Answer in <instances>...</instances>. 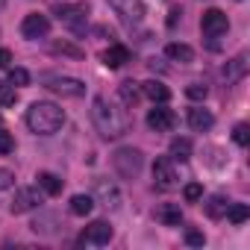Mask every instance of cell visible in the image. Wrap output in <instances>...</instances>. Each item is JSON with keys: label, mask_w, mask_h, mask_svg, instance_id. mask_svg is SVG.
<instances>
[{"label": "cell", "mask_w": 250, "mask_h": 250, "mask_svg": "<svg viewBox=\"0 0 250 250\" xmlns=\"http://www.w3.org/2000/svg\"><path fill=\"white\" fill-rule=\"evenodd\" d=\"M12 150H15V139H12V133L0 130V156H9Z\"/></svg>", "instance_id": "obj_31"}, {"label": "cell", "mask_w": 250, "mask_h": 250, "mask_svg": "<svg viewBox=\"0 0 250 250\" xmlns=\"http://www.w3.org/2000/svg\"><path fill=\"white\" fill-rule=\"evenodd\" d=\"M62 124H65V112L50 100H36L27 109V127L36 136H53L62 130Z\"/></svg>", "instance_id": "obj_2"}, {"label": "cell", "mask_w": 250, "mask_h": 250, "mask_svg": "<svg viewBox=\"0 0 250 250\" xmlns=\"http://www.w3.org/2000/svg\"><path fill=\"white\" fill-rule=\"evenodd\" d=\"M212 124H215V115H212L209 109H203V106L188 109V127H191L194 133H206V130H212Z\"/></svg>", "instance_id": "obj_15"}, {"label": "cell", "mask_w": 250, "mask_h": 250, "mask_svg": "<svg viewBox=\"0 0 250 250\" xmlns=\"http://www.w3.org/2000/svg\"><path fill=\"white\" fill-rule=\"evenodd\" d=\"M33 232H42V235H53V232H59V227H62V221H59V215H53V212H44V215H39L33 224Z\"/></svg>", "instance_id": "obj_17"}, {"label": "cell", "mask_w": 250, "mask_h": 250, "mask_svg": "<svg viewBox=\"0 0 250 250\" xmlns=\"http://www.w3.org/2000/svg\"><path fill=\"white\" fill-rule=\"evenodd\" d=\"M232 142L238 147H247L250 145V127L247 124H235V130H232Z\"/></svg>", "instance_id": "obj_28"}, {"label": "cell", "mask_w": 250, "mask_h": 250, "mask_svg": "<svg viewBox=\"0 0 250 250\" xmlns=\"http://www.w3.org/2000/svg\"><path fill=\"white\" fill-rule=\"evenodd\" d=\"M142 94L150 97L153 103H165L171 97V88L165 83H159V80H147V83H142Z\"/></svg>", "instance_id": "obj_18"}, {"label": "cell", "mask_w": 250, "mask_h": 250, "mask_svg": "<svg viewBox=\"0 0 250 250\" xmlns=\"http://www.w3.org/2000/svg\"><path fill=\"white\" fill-rule=\"evenodd\" d=\"M0 68H12V53L6 47H0Z\"/></svg>", "instance_id": "obj_36"}, {"label": "cell", "mask_w": 250, "mask_h": 250, "mask_svg": "<svg viewBox=\"0 0 250 250\" xmlns=\"http://www.w3.org/2000/svg\"><path fill=\"white\" fill-rule=\"evenodd\" d=\"M56 18L71 30V33H85V18H88V9L83 3H65V6H56L53 9Z\"/></svg>", "instance_id": "obj_7"}, {"label": "cell", "mask_w": 250, "mask_h": 250, "mask_svg": "<svg viewBox=\"0 0 250 250\" xmlns=\"http://www.w3.org/2000/svg\"><path fill=\"white\" fill-rule=\"evenodd\" d=\"M186 94H188L191 100H206V94H209V88H206L203 83H191V85L186 88Z\"/></svg>", "instance_id": "obj_33"}, {"label": "cell", "mask_w": 250, "mask_h": 250, "mask_svg": "<svg viewBox=\"0 0 250 250\" xmlns=\"http://www.w3.org/2000/svg\"><path fill=\"white\" fill-rule=\"evenodd\" d=\"M118 97L124 100V106H136L142 100V83H133V80L121 83L118 85Z\"/></svg>", "instance_id": "obj_20"}, {"label": "cell", "mask_w": 250, "mask_h": 250, "mask_svg": "<svg viewBox=\"0 0 250 250\" xmlns=\"http://www.w3.org/2000/svg\"><path fill=\"white\" fill-rule=\"evenodd\" d=\"M224 218H229L232 224H244V221L250 218V206H247V203H229Z\"/></svg>", "instance_id": "obj_26"}, {"label": "cell", "mask_w": 250, "mask_h": 250, "mask_svg": "<svg viewBox=\"0 0 250 250\" xmlns=\"http://www.w3.org/2000/svg\"><path fill=\"white\" fill-rule=\"evenodd\" d=\"M186 241H188L191 247H203V244H206V235L197 232V229H188V232H186Z\"/></svg>", "instance_id": "obj_34"}, {"label": "cell", "mask_w": 250, "mask_h": 250, "mask_svg": "<svg viewBox=\"0 0 250 250\" xmlns=\"http://www.w3.org/2000/svg\"><path fill=\"white\" fill-rule=\"evenodd\" d=\"M9 83L18 85V88L30 85V71H24V68H9Z\"/></svg>", "instance_id": "obj_29"}, {"label": "cell", "mask_w": 250, "mask_h": 250, "mask_svg": "<svg viewBox=\"0 0 250 250\" xmlns=\"http://www.w3.org/2000/svg\"><path fill=\"white\" fill-rule=\"evenodd\" d=\"M106 3L115 9V15L127 27H139L145 21V3L142 0H106Z\"/></svg>", "instance_id": "obj_6"}, {"label": "cell", "mask_w": 250, "mask_h": 250, "mask_svg": "<svg viewBox=\"0 0 250 250\" xmlns=\"http://www.w3.org/2000/svg\"><path fill=\"white\" fill-rule=\"evenodd\" d=\"M200 30H203L206 39H212V47H215V39L227 36V30H229V18L221 9H206L203 18H200Z\"/></svg>", "instance_id": "obj_8"}, {"label": "cell", "mask_w": 250, "mask_h": 250, "mask_svg": "<svg viewBox=\"0 0 250 250\" xmlns=\"http://www.w3.org/2000/svg\"><path fill=\"white\" fill-rule=\"evenodd\" d=\"M227 206H229V200H227L224 194H215V197H209V203H206V215L218 221V218L227 215Z\"/></svg>", "instance_id": "obj_25"}, {"label": "cell", "mask_w": 250, "mask_h": 250, "mask_svg": "<svg viewBox=\"0 0 250 250\" xmlns=\"http://www.w3.org/2000/svg\"><path fill=\"white\" fill-rule=\"evenodd\" d=\"M153 186L162 191L177 188V171H174V159L171 156H159L153 162Z\"/></svg>", "instance_id": "obj_9"}, {"label": "cell", "mask_w": 250, "mask_h": 250, "mask_svg": "<svg viewBox=\"0 0 250 250\" xmlns=\"http://www.w3.org/2000/svg\"><path fill=\"white\" fill-rule=\"evenodd\" d=\"M174 112L171 109H165V106H156V109H150L147 112V127L153 130V133H171L174 130Z\"/></svg>", "instance_id": "obj_12"}, {"label": "cell", "mask_w": 250, "mask_h": 250, "mask_svg": "<svg viewBox=\"0 0 250 250\" xmlns=\"http://www.w3.org/2000/svg\"><path fill=\"white\" fill-rule=\"evenodd\" d=\"M3 6H6V0H0V9H3Z\"/></svg>", "instance_id": "obj_37"}, {"label": "cell", "mask_w": 250, "mask_h": 250, "mask_svg": "<svg viewBox=\"0 0 250 250\" xmlns=\"http://www.w3.org/2000/svg\"><path fill=\"white\" fill-rule=\"evenodd\" d=\"M44 191L42 188H33V186H27V188H18L15 191V197H12V203H9V212L12 215H24V212H33V209H39L42 203H44Z\"/></svg>", "instance_id": "obj_5"}, {"label": "cell", "mask_w": 250, "mask_h": 250, "mask_svg": "<svg viewBox=\"0 0 250 250\" xmlns=\"http://www.w3.org/2000/svg\"><path fill=\"white\" fill-rule=\"evenodd\" d=\"M18 100V91L9 80H0V106H15Z\"/></svg>", "instance_id": "obj_27"}, {"label": "cell", "mask_w": 250, "mask_h": 250, "mask_svg": "<svg viewBox=\"0 0 250 250\" xmlns=\"http://www.w3.org/2000/svg\"><path fill=\"white\" fill-rule=\"evenodd\" d=\"M171 159L174 162H188L191 159V142L188 139H174L171 142Z\"/></svg>", "instance_id": "obj_24"}, {"label": "cell", "mask_w": 250, "mask_h": 250, "mask_svg": "<svg viewBox=\"0 0 250 250\" xmlns=\"http://www.w3.org/2000/svg\"><path fill=\"white\" fill-rule=\"evenodd\" d=\"M112 168H115V174L124 177V180H136V177L142 174V168H145V156H142V150H136V147H118V150L112 153Z\"/></svg>", "instance_id": "obj_3"}, {"label": "cell", "mask_w": 250, "mask_h": 250, "mask_svg": "<svg viewBox=\"0 0 250 250\" xmlns=\"http://www.w3.org/2000/svg\"><path fill=\"white\" fill-rule=\"evenodd\" d=\"M47 33H50V18H47V15H42V12H30V15L21 21V36H24V39H30V42L44 39Z\"/></svg>", "instance_id": "obj_10"}, {"label": "cell", "mask_w": 250, "mask_h": 250, "mask_svg": "<svg viewBox=\"0 0 250 250\" xmlns=\"http://www.w3.org/2000/svg\"><path fill=\"white\" fill-rule=\"evenodd\" d=\"M183 197H186L188 203H197V200L203 197V186H200V183H188V186L183 188Z\"/></svg>", "instance_id": "obj_30"}, {"label": "cell", "mask_w": 250, "mask_h": 250, "mask_svg": "<svg viewBox=\"0 0 250 250\" xmlns=\"http://www.w3.org/2000/svg\"><path fill=\"white\" fill-rule=\"evenodd\" d=\"M127 62H130V50L124 47V44H112V47L103 50V65L112 68V71H115V68H124Z\"/></svg>", "instance_id": "obj_16"}, {"label": "cell", "mask_w": 250, "mask_h": 250, "mask_svg": "<svg viewBox=\"0 0 250 250\" xmlns=\"http://www.w3.org/2000/svg\"><path fill=\"white\" fill-rule=\"evenodd\" d=\"M91 124L97 127V133L103 136V139H121V136H127V130H130V118H127V112H124L121 106H115L112 100H106V97H94V103H91Z\"/></svg>", "instance_id": "obj_1"}, {"label": "cell", "mask_w": 250, "mask_h": 250, "mask_svg": "<svg viewBox=\"0 0 250 250\" xmlns=\"http://www.w3.org/2000/svg\"><path fill=\"white\" fill-rule=\"evenodd\" d=\"M165 56L174 59V62H183V65L194 62V50H191L188 44H183V42H171V44L165 47Z\"/></svg>", "instance_id": "obj_21"}, {"label": "cell", "mask_w": 250, "mask_h": 250, "mask_svg": "<svg viewBox=\"0 0 250 250\" xmlns=\"http://www.w3.org/2000/svg\"><path fill=\"white\" fill-rule=\"evenodd\" d=\"M50 50H53V53H65V56H77V59L83 56V50H80V47H74V44H68V42H56Z\"/></svg>", "instance_id": "obj_32"}, {"label": "cell", "mask_w": 250, "mask_h": 250, "mask_svg": "<svg viewBox=\"0 0 250 250\" xmlns=\"http://www.w3.org/2000/svg\"><path fill=\"white\" fill-rule=\"evenodd\" d=\"M91 209H94V197H91V194H74V197H71V215L85 218Z\"/></svg>", "instance_id": "obj_23"}, {"label": "cell", "mask_w": 250, "mask_h": 250, "mask_svg": "<svg viewBox=\"0 0 250 250\" xmlns=\"http://www.w3.org/2000/svg\"><path fill=\"white\" fill-rule=\"evenodd\" d=\"M91 197H94V203H100V206H106V209H118V206H121V191H118V186H112L109 180H97Z\"/></svg>", "instance_id": "obj_11"}, {"label": "cell", "mask_w": 250, "mask_h": 250, "mask_svg": "<svg viewBox=\"0 0 250 250\" xmlns=\"http://www.w3.org/2000/svg\"><path fill=\"white\" fill-rule=\"evenodd\" d=\"M39 188L47 194V197H53V194H59L62 191V180L56 177V174H50V171H39Z\"/></svg>", "instance_id": "obj_22"}, {"label": "cell", "mask_w": 250, "mask_h": 250, "mask_svg": "<svg viewBox=\"0 0 250 250\" xmlns=\"http://www.w3.org/2000/svg\"><path fill=\"white\" fill-rule=\"evenodd\" d=\"M112 241V227L106 221H91L83 229V244H109Z\"/></svg>", "instance_id": "obj_13"}, {"label": "cell", "mask_w": 250, "mask_h": 250, "mask_svg": "<svg viewBox=\"0 0 250 250\" xmlns=\"http://www.w3.org/2000/svg\"><path fill=\"white\" fill-rule=\"evenodd\" d=\"M156 221H162L165 227H180L183 224V209L177 203H162L156 209Z\"/></svg>", "instance_id": "obj_19"}, {"label": "cell", "mask_w": 250, "mask_h": 250, "mask_svg": "<svg viewBox=\"0 0 250 250\" xmlns=\"http://www.w3.org/2000/svg\"><path fill=\"white\" fill-rule=\"evenodd\" d=\"M44 88H50L59 97H83L85 94V83L77 77H59V74H47L44 77Z\"/></svg>", "instance_id": "obj_4"}, {"label": "cell", "mask_w": 250, "mask_h": 250, "mask_svg": "<svg viewBox=\"0 0 250 250\" xmlns=\"http://www.w3.org/2000/svg\"><path fill=\"white\" fill-rule=\"evenodd\" d=\"M221 74H224L227 85H235L238 80H244V74H247V53H238L235 59H229Z\"/></svg>", "instance_id": "obj_14"}, {"label": "cell", "mask_w": 250, "mask_h": 250, "mask_svg": "<svg viewBox=\"0 0 250 250\" xmlns=\"http://www.w3.org/2000/svg\"><path fill=\"white\" fill-rule=\"evenodd\" d=\"M12 183H15V174L9 168H0V191H6Z\"/></svg>", "instance_id": "obj_35"}]
</instances>
